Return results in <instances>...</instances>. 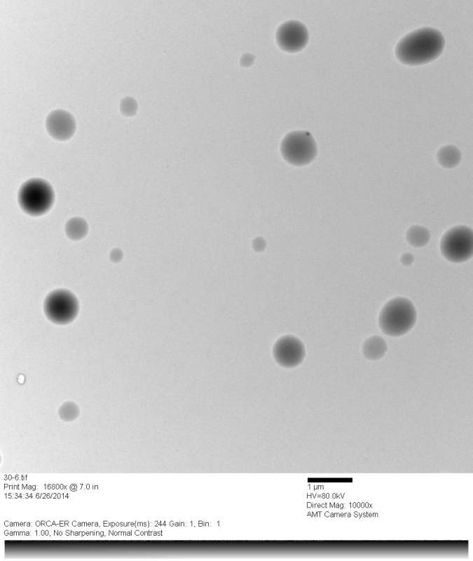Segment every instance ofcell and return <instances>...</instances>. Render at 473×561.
<instances>
[{"mask_svg":"<svg viewBox=\"0 0 473 561\" xmlns=\"http://www.w3.org/2000/svg\"><path fill=\"white\" fill-rule=\"evenodd\" d=\"M388 350L387 343L380 336L373 335L364 342L362 351L364 357L371 360H379Z\"/></svg>","mask_w":473,"mask_h":561,"instance_id":"cell-10","label":"cell"},{"mask_svg":"<svg viewBox=\"0 0 473 561\" xmlns=\"http://www.w3.org/2000/svg\"><path fill=\"white\" fill-rule=\"evenodd\" d=\"M280 150L285 159L296 165L311 162L317 154L316 143L311 134L305 130L292 131L283 138Z\"/></svg>","mask_w":473,"mask_h":561,"instance_id":"cell-4","label":"cell"},{"mask_svg":"<svg viewBox=\"0 0 473 561\" xmlns=\"http://www.w3.org/2000/svg\"><path fill=\"white\" fill-rule=\"evenodd\" d=\"M417 318L412 302L402 297H395L382 308L378 316L381 331L390 337H399L410 331Z\"/></svg>","mask_w":473,"mask_h":561,"instance_id":"cell-2","label":"cell"},{"mask_svg":"<svg viewBox=\"0 0 473 561\" xmlns=\"http://www.w3.org/2000/svg\"><path fill=\"white\" fill-rule=\"evenodd\" d=\"M437 156L440 165L446 168L456 166L461 159L460 151L453 145H446L441 147Z\"/></svg>","mask_w":473,"mask_h":561,"instance_id":"cell-11","label":"cell"},{"mask_svg":"<svg viewBox=\"0 0 473 561\" xmlns=\"http://www.w3.org/2000/svg\"><path fill=\"white\" fill-rule=\"evenodd\" d=\"M44 310L47 317L55 323H67L71 321L78 312V302L70 292L57 290L46 299Z\"/></svg>","mask_w":473,"mask_h":561,"instance_id":"cell-6","label":"cell"},{"mask_svg":"<svg viewBox=\"0 0 473 561\" xmlns=\"http://www.w3.org/2000/svg\"><path fill=\"white\" fill-rule=\"evenodd\" d=\"M444 46V37L434 28L416 29L397 43L395 53L397 58L406 64H420L438 56Z\"/></svg>","mask_w":473,"mask_h":561,"instance_id":"cell-1","label":"cell"},{"mask_svg":"<svg viewBox=\"0 0 473 561\" xmlns=\"http://www.w3.org/2000/svg\"><path fill=\"white\" fill-rule=\"evenodd\" d=\"M88 231V226L85 219L76 217L67 221L65 225V232L68 238L78 241L84 238Z\"/></svg>","mask_w":473,"mask_h":561,"instance_id":"cell-12","label":"cell"},{"mask_svg":"<svg viewBox=\"0 0 473 561\" xmlns=\"http://www.w3.org/2000/svg\"><path fill=\"white\" fill-rule=\"evenodd\" d=\"M276 39L278 45L285 50L295 52L302 49L308 42V32L301 22L289 20L277 29Z\"/></svg>","mask_w":473,"mask_h":561,"instance_id":"cell-7","label":"cell"},{"mask_svg":"<svg viewBox=\"0 0 473 561\" xmlns=\"http://www.w3.org/2000/svg\"><path fill=\"white\" fill-rule=\"evenodd\" d=\"M55 195L52 187L46 181L34 178L26 181L18 193L20 208L27 214L39 216L53 206Z\"/></svg>","mask_w":473,"mask_h":561,"instance_id":"cell-3","label":"cell"},{"mask_svg":"<svg viewBox=\"0 0 473 561\" xmlns=\"http://www.w3.org/2000/svg\"><path fill=\"white\" fill-rule=\"evenodd\" d=\"M401 262L403 264L409 266L413 262V257L410 253H404L401 257Z\"/></svg>","mask_w":473,"mask_h":561,"instance_id":"cell-15","label":"cell"},{"mask_svg":"<svg viewBox=\"0 0 473 561\" xmlns=\"http://www.w3.org/2000/svg\"><path fill=\"white\" fill-rule=\"evenodd\" d=\"M46 126L49 135L60 141L69 139L76 130V123L72 115L60 109L49 113L46 117Z\"/></svg>","mask_w":473,"mask_h":561,"instance_id":"cell-9","label":"cell"},{"mask_svg":"<svg viewBox=\"0 0 473 561\" xmlns=\"http://www.w3.org/2000/svg\"><path fill=\"white\" fill-rule=\"evenodd\" d=\"M430 238V234L427 229L420 225L411 226L406 232V239L409 244L420 248L425 245Z\"/></svg>","mask_w":473,"mask_h":561,"instance_id":"cell-13","label":"cell"},{"mask_svg":"<svg viewBox=\"0 0 473 561\" xmlns=\"http://www.w3.org/2000/svg\"><path fill=\"white\" fill-rule=\"evenodd\" d=\"M443 256L452 262H462L472 255V231L465 226H457L448 230L440 244Z\"/></svg>","mask_w":473,"mask_h":561,"instance_id":"cell-5","label":"cell"},{"mask_svg":"<svg viewBox=\"0 0 473 561\" xmlns=\"http://www.w3.org/2000/svg\"><path fill=\"white\" fill-rule=\"evenodd\" d=\"M273 355L280 365L293 367L302 361L305 350L303 345L298 339L292 336H285L275 343Z\"/></svg>","mask_w":473,"mask_h":561,"instance_id":"cell-8","label":"cell"},{"mask_svg":"<svg viewBox=\"0 0 473 561\" xmlns=\"http://www.w3.org/2000/svg\"><path fill=\"white\" fill-rule=\"evenodd\" d=\"M120 109L124 115L132 116L137 111V102L132 97H124L121 102Z\"/></svg>","mask_w":473,"mask_h":561,"instance_id":"cell-14","label":"cell"}]
</instances>
